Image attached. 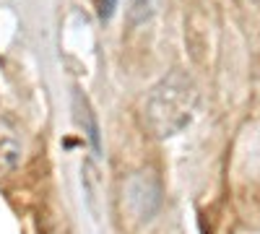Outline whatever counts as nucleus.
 <instances>
[{"label":"nucleus","mask_w":260,"mask_h":234,"mask_svg":"<svg viewBox=\"0 0 260 234\" xmlns=\"http://www.w3.org/2000/svg\"><path fill=\"white\" fill-rule=\"evenodd\" d=\"M125 206L138 221H151L161 208V182L154 172H136L125 182Z\"/></svg>","instance_id":"nucleus-2"},{"label":"nucleus","mask_w":260,"mask_h":234,"mask_svg":"<svg viewBox=\"0 0 260 234\" xmlns=\"http://www.w3.org/2000/svg\"><path fill=\"white\" fill-rule=\"evenodd\" d=\"M73 112H76V122L83 127V133L89 136V141H91V146H94V151H99V148H102L99 122H96V115H94V110H91L89 99H86L83 91H78V89H76V94H73Z\"/></svg>","instance_id":"nucleus-4"},{"label":"nucleus","mask_w":260,"mask_h":234,"mask_svg":"<svg viewBox=\"0 0 260 234\" xmlns=\"http://www.w3.org/2000/svg\"><path fill=\"white\" fill-rule=\"evenodd\" d=\"M195 110H198V86L185 71L175 68L151 86L143 104V122L151 136L164 141L182 133L192 122Z\"/></svg>","instance_id":"nucleus-1"},{"label":"nucleus","mask_w":260,"mask_h":234,"mask_svg":"<svg viewBox=\"0 0 260 234\" xmlns=\"http://www.w3.org/2000/svg\"><path fill=\"white\" fill-rule=\"evenodd\" d=\"M154 11H156V0H127L125 3V21L127 26H143L154 18Z\"/></svg>","instance_id":"nucleus-5"},{"label":"nucleus","mask_w":260,"mask_h":234,"mask_svg":"<svg viewBox=\"0 0 260 234\" xmlns=\"http://www.w3.org/2000/svg\"><path fill=\"white\" fill-rule=\"evenodd\" d=\"M117 11V0H96V13L99 21H110Z\"/></svg>","instance_id":"nucleus-6"},{"label":"nucleus","mask_w":260,"mask_h":234,"mask_svg":"<svg viewBox=\"0 0 260 234\" xmlns=\"http://www.w3.org/2000/svg\"><path fill=\"white\" fill-rule=\"evenodd\" d=\"M21 159H24V143H21L18 127L8 117H0V180L13 175Z\"/></svg>","instance_id":"nucleus-3"}]
</instances>
